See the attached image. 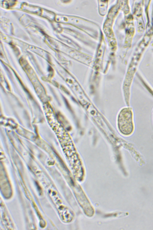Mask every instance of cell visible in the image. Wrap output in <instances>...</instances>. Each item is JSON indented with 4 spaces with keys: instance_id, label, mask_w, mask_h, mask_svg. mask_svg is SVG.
<instances>
[{
    "instance_id": "cell-1",
    "label": "cell",
    "mask_w": 153,
    "mask_h": 230,
    "mask_svg": "<svg viewBox=\"0 0 153 230\" xmlns=\"http://www.w3.org/2000/svg\"><path fill=\"white\" fill-rule=\"evenodd\" d=\"M118 127L120 131L126 135L131 134L134 130L131 111L125 109L120 113L118 120Z\"/></svg>"
}]
</instances>
